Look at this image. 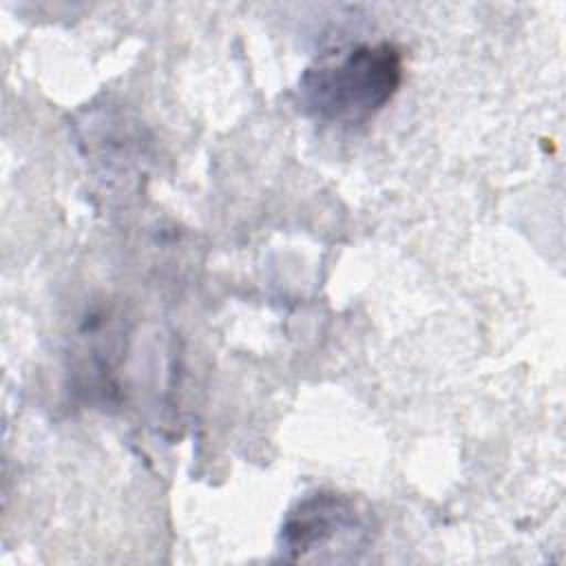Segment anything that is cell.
Segmentation results:
<instances>
[{
	"label": "cell",
	"instance_id": "obj_2",
	"mask_svg": "<svg viewBox=\"0 0 566 566\" xmlns=\"http://www.w3.org/2000/svg\"><path fill=\"white\" fill-rule=\"evenodd\" d=\"M369 537L356 502L334 491L305 495L290 509L281 526V555L292 562L318 557L323 551L360 548Z\"/></svg>",
	"mask_w": 566,
	"mask_h": 566
},
{
	"label": "cell",
	"instance_id": "obj_1",
	"mask_svg": "<svg viewBox=\"0 0 566 566\" xmlns=\"http://www.w3.org/2000/svg\"><path fill=\"white\" fill-rule=\"evenodd\" d=\"M402 82V53L391 42L354 44L318 57L298 80L301 106L327 124H363Z\"/></svg>",
	"mask_w": 566,
	"mask_h": 566
}]
</instances>
